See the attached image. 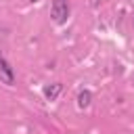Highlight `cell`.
<instances>
[{
    "label": "cell",
    "mask_w": 134,
    "mask_h": 134,
    "mask_svg": "<svg viewBox=\"0 0 134 134\" xmlns=\"http://www.w3.org/2000/svg\"><path fill=\"white\" fill-rule=\"evenodd\" d=\"M98 2H100V0H92V4H98Z\"/></svg>",
    "instance_id": "cell-5"
},
{
    "label": "cell",
    "mask_w": 134,
    "mask_h": 134,
    "mask_svg": "<svg viewBox=\"0 0 134 134\" xmlns=\"http://www.w3.org/2000/svg\"><path fill=\"white\" fill-rule=\"evenodd\" d=\"M61 90H63V84H59V82L46 86V88H44V96H46V100H57L59 94H61Z\"/></svg>",
    "instance_id": "cell-3"
},
{
    "label": "cell",
    "mask_w": 134,
    "mask_h": 134,
    "mask_svg": "<svg viewBox=\"0 0 134 134\" xmlns=\"http://www.w3.org/2000/svg\"><path fill=\"white\" fill-rule=\"evenodd\" d=\"M69 2L67 0H52V6H50V17H52V21L57 23V25H63V23H67V19H69Z\"/></svg>",
    "instance_id": "cell-1"
},
{
    "label": "cell",
    "mask_w": 134,
    "mask_h": 134,
    "mask_svg": "<svg viewBox=\"0 0 134 134\" xmlns=\"http://www.w3.org/2000/svg\"><path fill=\"white\" fill-rule=\"evenodd\" d=\"M90 103H92V92L90 90H82L77 94V107L80 109H86V107H90Z\"/></svg>",
    "instance_id": "cell-4"
},
{
    "label": "cell",
    "mask_w": 134,
    "mask_h": 134,
    "mask_svg": "<svg viewBox=\"0 0 134 134\" xmlns=\"http://www.w3.org/2000/svg\"><path fill=\"white\" fill-rule=\"evenodd\" d=\"M29 2H40V0H29Z\"/></svg>",
    "instance_id": "cell-6"
},
{
    "label": "cell",
    "mask_w": 134,
    "mask_h": 134,
    "mask_svg": "<svg viewBox=\"0 0 134 134\" xmlns=\"http://www.w3.org/2000/svg\"><path fill=\"white\" fill-rule=\"evenodd\" d=\"M0 82L6 84V86L15 84V69L10 67V63L4 57H0Z\"/></svg>",
    "instance_id": "cell-2"
}]
</instances>
